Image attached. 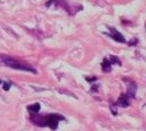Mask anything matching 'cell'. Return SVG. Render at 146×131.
Instances as JSON below:
<instances>
[{"label":"cell","instance_id":"obj_1","mask_svg":"<svg viewBox=\"0 0 146 131\" xmlns=\"http://www.w3.org/2000/svg\"><path fill=\"white\" fill-rule=\"evenodd\" d=\"M31 121L38 127H49L51 130H56L58 128L59 122L64 120V117L58 114H48L45 116H39L37 114H31Z\"/></svg>","mask_w":146,"mask_h":131},{"label":"cell","instance_id":"obj_3","mask_svg":"<svg viewBox=\"0 0 146 131\" xmlns=\"http://www.w3.org/2000/svg\"><path fill=\"white\" fill-rule=\"evenodd\" d=\"M109 30L111 33H105L106 35H108L109 37H111L112 39L117 41V42H119V43H125V38L123 37V35H122L120 32H118L113 27H109Z\"/></svg>","mask_w":146,"mask_h":131},{"label":"cell","instance_id":"obj_4","mask_svg":"<svg viewBox=\"0 0 146 131\" xmlns=\"http://www.w3.org/2000/svg\"><path fill=\"white\" fill-rule=\"evenodd\" d=\"M117 104L121 107H128L130 105V97L127 94H121L118 102H117Z\"/></svg>","mask_w":146,"mask_h":131},{"label":"cell","instance_id":"obj_7","mask_svg":"<svg viewBox=\"0 0 146 131\" xmlns=\"http://www.w3.org/2000/svg\"><path fill=\"white\" fill-rule=\"evenodd\" d=\"M27 110L31 114H38L40 110V104L39 103H35V104H32L30 106H27Z\"/></svg>","mask_w":146,"mask_h":131},{"label":"cell","instance_id":"obj_5","mask_svg":"<svg viewBox=\"0 0 146 131\" xmlns=\"http://www.w3.org/2000/svg\"><path fill=\"white\" fill-rule=\"evenodd\" d=\"M127 95H128L129 97L131 98H133V97H135V94H136V84L135 83H133V82H130L128 85V91H127Z\"/></svg>","mask_w":146,"mask_h":131},{"label":"cell","instance_id":"obj_2","mask_svg":"<svg viewBox=\"0 0 146 131\" xmlns=\"http://www.w3.org/2000/svg\"><path fill=\"white\" fill-rule=\"evenodd\" d=\"M0 60L1 63H3L7 67H10L15 70H21V71H26V72H31V73H34L37 74V70L35 68H33L30 65H26L21 61H18L15 59H13L12 57L10 56H5V55H1L0 56Z\"/></svg>","mask_w":146,"mask_h":131},{"label":"cell","instance_id":"obj_6","mask_svg":"<svg viewBox=\"0 0 146 131\" xmlns=\"http://www.w3.org/2000/svg\"><path fill=\"white\" fill-rule=\"evenodd\" d=\"M111 65H112V63L109 59V57H106L104 59L103 63H102V68H103L104 72H109L110 70H111Z\"/></svg>","mask_w":146,"mask_h":131},{"label":"cell","instance_id":"obj_9","mask_svg":"<svg viewBox=\"0 0 146 131\" xmlns=\"http://www.w3.org/2000/svg\"><path fill=\"white\" fill-rule=\"evenodd\" d=\"M86 80L88 82H94L95 80H96V78H86Z\"/></svg>","mask_w":146,"mask_h":131},{"label":"cell","instance_id":"obj_8","mask_svg":"<svg viewBox=\"0 0 146 131\" xmlns=\"http://www.w3.org/2000/svg\"><path fill=\"white\" fill-rule=\"evenodd\" d=\"M1 84H2V87H3L5 91H9L10 87H11V82H3Z\"/></svg>","mask_w":146,"mask_h":131}]
</instances>
